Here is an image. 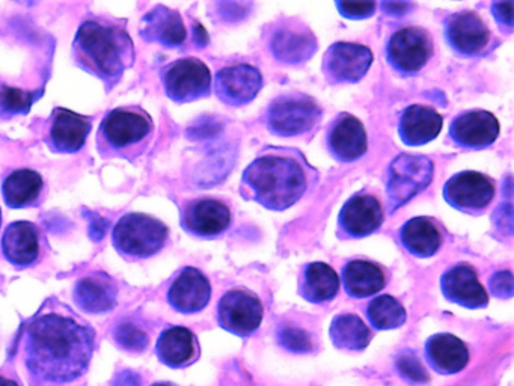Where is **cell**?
<instances>
[{"mask_svg": "<svg viewBox=\"0 0 514 386\" xmlns=\"http://www.w3.org/2000/svg\"><path fill=\"white\" fill-rule=\"evenodd\" d=\"M153 135V118L144 109L117 108L101 121L97 151L103 159L135 162L145 153Z\"/></svg>", "mask_w": 514, "mask_h": 386, "instance_id": "277c9868", "label": "cell"}, {"mask_svg": "<svg viewBox=\"0 0 514 386\" xmlns=\"http://www.w3.org/2000/svg\"><path fill=\"white\" fill-rule=\"evenodd\" d=\"M117 298V284L106 273H91L80 278L74 285V302L83 313L92 316L114 310L117 307Z\"/></svg>", "mask_w": 514, "mask_h": 386, "instance_id": "d6986e66", "label": "cell"}, {"mask_svg": "<svg viewBox=\"0 0 514 386\" xmlns=\"http://www.w3.org/2000/svg\"><path fill=\"white\" fill-rule=\"evenodd\" d=\"M157 358L171 368H184L198 361V338L190 329L172 326L160 334L156 344Z\"/></svg>", "mask_w": 514, "mask_h": 386, "instance_id": "484cf974", "label": "cell"}, {"mask_svg": "<svg viewBox=\"0 0 514 386\" xmlns=\"http://www.w3.org/2000/svg\"><path fill=\"white\" fill-rule=\"evenodd\" d=\"M114 337L118 346L130 353L144 352L150 343L147 332L130 322L118 325Z\"/></svg>", "mask_w": 514, "mask_h": 386, "instance_id": "8d00e7d4", "label": "cell"}, {"mask_svg": "<svg viewBox=\"0 0 514 386\" xmlns=\"http://www.w3.org/2000/svg\"><path fill=\"white\" fill-rule=\"evenodd\" d=\"M492 11L499 25L513 29V2H496L492 4Z\"/></svg>", "mask_w": 514, "mask_h": 386, "instance_id": "60d3db41", "label": "cell"}, {"mask_svg": "<svg viewBox=\"0 0 514 386\" xmlns=\"http://www.w3.org/2000/svg\"><path fill=\"white\" fill-rule=\"evenodd\" d=\"M433 178V162L426 156L401 154L389 168L388 200L391 212L423 192Z\"/></svg>", "mask_w": 514, "mask_h": 386, "instance_id": "8992f818", "label": "cell"}, {"mask_svg": "<svg viewBox=\"0 0 514 386\" xmlns=\"http://www.w3.org/2000/svg\"><path fill=\"white\" fill-rule=\"evenodd\" d=\"M299 292L311 304L332 301L340 290V278L335 270L325 263H311L303 270Z\"/></svg>", "mask_w": 514, "mask_h": 386, "instance_id": "f546056e", "label": "cell"}, {"mask_svg": "<svg viewBox=\"0 0 514 386\" xmlns=\"http://www.w3.org/2000/svg\"><path fill=\"white\" fill-rule=\"evenodd\" d=\"M43 192V177L32 169H17L11 172L2 183L5 204L10 209H28V207L37 206L43 197Z\"/></svg>", "mask_w": 514, "mask_h": 386, "instance_id": "f1b7e54d", "label": "cell"}, {"mask_svg": "<svg viewBox=\"0 0 514 386\" xmlns=\"http://www.w3.org/2000/svg\"><path fill=\"white\" fill-rule=\"evenodd\" d=\"M168 236V227L159 219L144 213H129L115 225L112 245L126 260L139 261L159 254Z\"/></svg>", "mask_w": 514, "mask_h": 386, "instance_id": "5b68a950", "label": "cell"}, {"mask_svg": "<svg viewBox=\"0 0 514 386\" xmlns=\"http://www.w3.org/2000/svg\"><path fill=\"white\" fill-rule=\"evenodd\" d=\"M282 347L293 353H308L311 350V338L302 329L284 328L278 334Z\"/></svg>", "mask_w": 514, "mask_h": 386, "instance_id": "74e56055", "label": "cell"}, {"mask_svg": "<svg viewBox=\"0 0 514 386\" xmlns=\"http://www.w3.org/2000/svg\"><path fill=\"white\" fill-rule=\"evenodd\" d=\"M73 56L77 67L105 83L108 92L118 86L136 61L126 22L108 17H92L80 25L73 41Z\"/></svg>", "mask_w": 514, "mask_h": 386, "instance_id": "7a4b0ae2", "label": "cell"}, {"mask_svg": "<svg viewBox=\"0 0 514 386\" xmlns=\"http://www.w3.org/2000/svg\"><path fill=\"white\" fill-rule=\"evenodd\" d=\"M367 317L374 329L389 331V329L401 328L406 323L407 314L397 299L383 295L370 302Z\"/></svg>", "mask_w": 514, "mask_h": 386, "instance_id": "836d02e7", "label": "cell"}, {"mask_svg": "<svg viewBox=\"0 0 514 386\" xmlns=\"http://www.w3.org/2000/svg\"><path fill=\"white\" fill-rule=\"evenodd\" d=\"M320 117L322 109L308 95H284L270 106L267 127L273 135L291 138L313 130Z\"/></svg>", "mask_w": 514, "mask_h": 386, "instance_id": "ba28073f", "label": "cell"}, {"mask_svg": "<svg viewBox=\"0 0 514 386\" xmlns=\"http://www.w3.org/2000/svg\"><path fill=\"white\" fill-rule=\"evenodd\" d=\"M230 209L212 198L196 200L187 204L181 215V227L189 234L202 239H212L230 227Z\"/></svg>", "mask_w": 514, "mask_h": 386, "instance_id": "9a60e30c", "label": "cell"}, {"mask_svg": "<svg viewBox=\"0 0 514 386\" xmlns=\"http://www.w3.org/2000/svg\"><path fill=\"white\" fill-rule=\"evenodd\" d=\"M490 293L498 299H510L514 295L513 273L508 270L496 272L490 278Z\"/></svg>", "mask_w": 514, "mask_h": 386, "instance_id": "f35d334b", "label": "cell"}, {"mask_svg": "<svg viewBox=\"0 0 514 386\" xmlns=\"http://www.w3.org/2000/svg\"><path fill=\"white\" fill-rule=\"evenodd\" d=\"M414 7L412 4H398V2H383L382 8L385 10L386 14L389 16H401V14L406 13L409 8Z\"/></svg>", "mask_w": 514, "mask_h": 386, "instance_id": "7bdbcfd3", "label": "cell"}, {"mask_svg": "<svg viewBox=\"0 0 514 386\" xmlns=\"http://www.w3.org/2000/svg\"><path fill=\"white\" fill-rule=\"evenodd\" d=\"M373 64V53L368 47L355 43H335L323 59V71L329 82L356 83L368 73Z\"/></svg>", "mask_w": 514, "mask_h": 386, "instance_id": "4fadbf2b", "label": "cell"}, {"mask_svg": "<svg viewBox=\"0 0 514 386\" xmlns=\"http://www.w3.org/2000/svg\"><path fill=\"white\" fill-rule=\"evenodd\" d=\"M401 243L406 251L418 258L433 257L442 245V236L435 222L429 218H414L403 225Z\"/></svg>", "mask_w": 514, "mask_h": 386, "instance_id": "1f68e13d", "label": "cell"}, {"mask_svg": "<svg viewBox=\"0 0 514 386\" xmlns=\"http://www.w3.org/2000/svg\"><path fill=\"white\" fill-rule=\"evenodd\" d=\"M386 55L394 70L412 76L432 58L433 41L423 28H403L392 35Z\"/></svg>", "mask_w": 514, "mask_h": 386, "instance_id": "30bf717a", "label": "cell"}, {"mask_svg": "<svg viewBox=\"0 0 514 386\" xmlns=\"http://www.w3.org/2000/svg\"><path fill=\"white\" fill-rule=\"evenodd\" d=\"M37 99V91H26L0 79V123L29 114Z\"/></svg>", "mask_w": 514, "mask_h": 386, "instance_id": "e575fe53", "label": "cell"}, {"mask_svg": "<svg viewBox=\"0 0 514 386\" xmlns=\"http://www.w3.org/2000/svg\"><path fill=\"white\" fill-rule=\"evenodd\" d=\"M139 35L148 43H157L174 49L183 46L187 32L177 11L157 5L142 17Z\"/></svg>", "mask_w": 514, "mask_h": 386, "instance_id": "cb8c5ba5", "label": "cell"}, {"mask_svg": "<svg viewBox=\"0 0 514 386\" xmlns=\"http://www.w3.org/2000/svg\"><path fill=\"white\" fill-rule=\"evenodd\" d=\"M493 197L495 186L492 180L480 172H459L444 187L445 201L454 209L468 215L483 213L492 203Z\"/></svg>", "mask_w": 514, "mask_h": 386, "instance_id": "8fae6325", "label": "cell"}, {"mask_svg": "<svg viewBox=\"0 0 514 386\" xmlns=\"http://www.w3.org/2000/svg\"><path fill=\"white\" fill-rule=\"evenodd\" d=\"M151 386H175V385H172V383H168V382H160V383H154V385H151Z\"/></svg>", "mask_w": 514, "mask_h": 386, "instance_id": "bcb514c9", "label": "cell"}, {"mask_svg": "<svg viewBox=\"0 0 514 386\" xmlns=\"http://www.w3.org/2000/svg\"><path fill=\"white\" fill-rule=\"evenodd\" d=\"M112 386H141V377L133 371H123L112 380Z\"/></svg>", "mask_w": 514, "mask_h": 386, "instance_id": "b9f144b4", "label": "cell"}, {"mask_svg": "<svg viewBox=\"0 0 514 386\" xmlns=\"http://www.w3.org/2000/svg\"><path fill=\"white\" fill-rule=\"evenodd\" d=\"M441 290L448 301L469 310H480L489 304V295L469 264H457L447 270L441 278Z\"/></svg>", "mask_w": 514, "mask_h": 386, "instance_id": "2e32d148", "label": "cell"}, {"mask_svg": "<svg viewBox=\"0 0 514 386\" xmlns=\"http://www.w3.org/2000/svg\"><path fill=\"white\" fill-rule=\"evenodd\" d=\"M338 11L347 19L361 20L371 17L376 11L374 2H337Z\"/></svg>", "mask_w": 514, "mask_h": 386, "instance_id": "ab89813d", "label": "cell"}, {"mask_svg": "<svg viewBox=\"0 0 514 386\" xmlns=\"http://www.w3.org/2000/svg\"><path fill=\"white\" fill-rule=\"evenodd\" d=\"M263 313V305L254 293L236 288L222 296L218 307V322L225 331L248 338L260 328Z\"/></svg>", "mask_w": 514, "mask_h": 386, "instance_id": "9c48e42d", "label": "cell"}, {"mask_svg": "<svg viewBox=\"0 0 514 386\" xmlns=\"http://www.w3.org/2000/svg\"><path fill=\"white\" fill-rule=\"evenodd\" d=\"M444 120L435 109L414 105L407 108L400 118L401 141L409 147H421L435 141L441 133Z\"/></svg>", "mask_w": 514, "mask_h": 386, "instance_id": "83f0119b", "label": "cell"}, {"mask_svg": "<svg viewBox=\"0 0 514 386\" xmlns=\"http://www.w3.org/2000/svg\"><path fill=\"white\" fill-rule=\"evenodd\" d=\"M426 359L436 373L453 376L469 364V350L456 335L436 334L427 340Z\"/></svg>", "mask_w": 514, "mask_h": 386, "instance_id": "4316f807", "label": "cell"}, {"mask_svg": "<svg viewBox=\"0 0 514 386\" xmlns=\"http://www.w3.org/2000/svg\"><path fill=\"white\" fill-rule=\"evenodd\" d=\"M328 145L335 159L343 163L355 162L367 153V133L358 118L341 114L329 130Z\"/></svg>", "mask_w": 514, "mask_h": 386, "instance_id": "603a6c76", "label": "cell"}, {"mask_svg": "<svg viewBox=\"0 0 514 386\" xmlns=\"http://www.w3.org/2000/svg\"><path fill=\"white\" fill-rule=\"evenodd\" d=\"M273 56L284 64H302L316 53L317 41L306 26L293 23L276 29L270 41Z\"/></svg>", "mask_w": 514, "mask_h": 386, "instance_id": "d4e9b609", "label": "cell"}, {"mask_svg": "<svg viewBox=\"0 0 514 386\" xmlns=\"http://www.w3.org/2000/svg\"><path fill=\"white\" fill-rule=\"evenodd\" d=\"M94 344L91 326L67 314H40L26 328V367L43 382H74L88 370Z\"/></svg>", "mask_w": 514, "mask_h": 386, "instance_id": "6da1fadb", "label": "cell"}, {"mask_svg": "<svg viewBox=\"0 0 514 386\" xmlns=\"http://www.w3.org/2000/svg\"><path fill=\"white\" fill-rule=\"evenodd\" d=\"M162 80L166 95L180 105L205 99L212 92V73L196 58L172 62L162 71Z\"/></svg>", "mask_w": 514, "mask_h": 386, "instance_id": "52a82bcc", "label": "cell"}, {"mask_svg": "<svg viewBox=\"0 0 514 386\" xmlns=\"http://www.w3.org/2000/svg\"><path fill=\"white\" fill-rule=\"evenodd\" d=\"M395 367H397L400 376L406 382H409L410 385L418 386L429 383L430 376L427 373L426 367H424L420 358L414 352H410V350H406V352L400 353L397 356Z\"/></svg>", "mask_w": 514, "mask_h": 386, "instance_id": "d590c367", "label": "cell"}, {"mask_svg": "<svg viewBox=\"0 0 514 386\" xmlns=\"http://www.w3.org/2000/svg\"><path fill=\"white\" fill-rule=\"evenodd\" d=\"M499 135L495 115L486 111H471L459 115L450 127V136L459 147L483 150L490 147Z\"/></svg>", "mask_w": 514, "mask_h": 386, "instance_id": "44dd1931", "label": "cell"}, {"mask_svg": "<svg viewBox=\"0 0 514 386\" xmlns=\"http://www.w3.org/2000/svg\"><path fill=\"white\" fill-rule=\"evenodd\" d=\"M263 88V76L252 65H234L216 74L215 92L225 105L245 106Z\"/></svg>", "mask_w": 514, "mask_h": 386, "instance_id": "5bb4252c", "label": "cell"}, {"mask_svg": "<svg viewBox=\"0 0 514 386\" xmlns=\"http://www.w3.org/2000/svg\"><path fill=\"white\" fill-rule=\"evenodd\" d=\"M306 189L305 169L291 157H258L246 168L242 178L243 195L276 212L293 207Z\"/></svg>", "mask_w": 514, "mask_h": 386, "instance_id": "3957f363", "label": "cell"}, {"mask_svg": "<svg viewBox=\"0 0 514 386\" xmlns=\"http://www.w3.org/2000/svg\"><path fill=\"white\" fill-rule=\"evenodd\" d=\"M212 298V287L204 273L195 267H186L172 282L168 290V302L181 314L201 313Z\"/></svg>", "mask_w": 514, "mask_h": 386, "instance_id": "e0dca14e", "label": "cell"}, {"mask_svg": "<svg viewBox=\"0 0 514 386\" xmlns=\"http://www.w3.org/2000/svg\"><path fill=\"white\" fill-rule=\"evenodd\" d=\"M195 41L198 46L204 47L205 44L209 43V35L205 32V29L201 25L196 23L195 25Z\"/></svg>", "mask_w": 514, "mask_h": 386, "instance_id": "ee69618b", "label": "cell"}, {"mask_svg": "<svg viewBox=\"0 0 514 386\" xmlns=\"http://www.w3.org/2000/svg\"><path fill=\"white\" fill-rule=\"evenodd\" d=\"M329 334L334 346L347 352H361L367 349L371 341L370 329L362 322L361 317L355 314H341L335 317Z\"/></svg>", "mask_w": 514, "mask_h": 386, "instance_id": "d6a6232c", "label": "cell"}, {"mask_svg": "<svg viewBox=\"0 0 514 386\" xmlns=\"http://www.w3.org/2000/svg\"><path fill=\"white\" fill-rule=\"evenodd\" d=\"M0 225H2V210H0Z\"/></svg>", "mask_w": 514, "mask_h": 386, "instance_id": "7dc6e473", "label": "cell"}, {"mask_svg": "<svg viewBox=\"0 0 514 386\" xmlns=\"http://www.w3.org/2000/svg\"><path fill=\"white\" fill-rule=\"evenodd\" d=\"M343 284L347 295L355 299L370 298L385 287L383 270L370 261H350L343 269Z\"/></svg>", "mask_w": 514, "mask_h": 386, "instance_id": "4dcf8cb0", "label": "cell"}, {"mask_svg": "<svg viewBox=\"0 0 514 386\" xmlns=\"http://www.w3.org/2000/svg\"><path fill=\"white\" fill-rule=\"evenodd\" d=\"M0 386H19V383L14 380L7 379V377L0 376Z\"/></svg>", "mask_w": 514, "mask_h": 386, "instance_id": "f6af8a7d", "label": "cell"}, {"mask_svg": "<svg viewBox=\"0 0 514 386\" xmlns=\"http://www.w3.org/2000/svg\"><path fill=\"white\" fill-rule=\"evenodd\" d=\"M383 222V209L379 200L367 193H358L341 209L340 230L353 239H362L379 230Z\"/></svg>", "mask_w": 514, "mask_h": 386, "instance_id": "ffe728a7", "label": "cell"}, {"mask_svg": "<svg viewBox=\"0 0 514 386\" xmlns=\"http://www.w3.org/2000/svg\"><path fill=\"white\" fill-rule=\"evenodd\" d=\"M92 118L64 108L53 109L44 141L56 154H76L85 147Z\"/></svg>", "mask_w": 514, "mask_h": 386, "instance_id": "7c38bea8", "label": "cell"}, {"mask_svg": "<svg viewBox=\"0 0 514 386\" xmlns=\"http://www.w3.org/2000/svg\"><path fill=\"white\" fill-rule=\"evenodd\" d=\"M445 35L450 46L465 56L480 55L490 41L489 28L472 11H462L448 17L445 22Z\"/></svg>", "mask_w": 514, "mask_h": 386, "instance_id": "ac0fdd59", "label": "cell"}, {"mask_svg": "<svg viewBox=\"0 0 514 386\" xmlns=\"http://www.w3.org/2000/svg\"><path fill=\"white\" fill-rule=\"evenodd\" d=\"M41 231L32 222L11 224L2 237V254L17 269L34 266L41 255Z\"/></svg>", "mask_w": 514, "mask_h": 386, "instance_id": "7402d4cb", "label": "cell"}]
</instances>
